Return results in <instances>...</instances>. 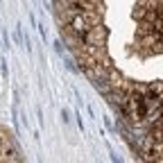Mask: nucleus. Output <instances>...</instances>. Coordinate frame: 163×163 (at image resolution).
<instances>
[{"label": "nucleus", "mask_w": 163, "mask_h": 163, "mask_svg": "<svg viewBox=\"0 0 163 163\" xmlns=\"http://www.w3.org/2000/svg\"><path fill=\"white\" fill-rule=\"evenodd\" d=\"M68 27H70V32H73V34H77V36H82V39H84V34L91 30L89 21H86L82 14H77V16H75V18H73L70 23H68Z\"/></svg>", "instance_id": "2"}, {"label": "nucleus", "mask_w": 163, "mask_h": 163, "mask_svg": "<svg viewBox=\"0 0 163 163\" xmlns=\"http://www.w3.org/2000/svg\"><path fill=\"white\" fill-rule=\"evenodd\" d=\"M104 41H107V27H102L100 23L93 25L91 30L84 34V43H86V45H97V48H104Z\"/></svg>", "instance_id": "1"}]
</instances>
